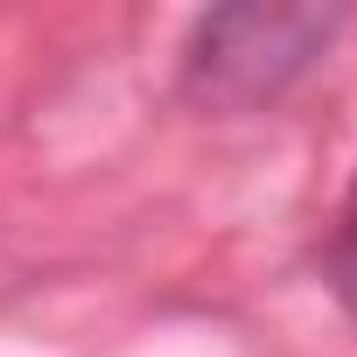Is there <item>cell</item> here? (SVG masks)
<instances>
[{"label": "cell", "instance_id": "6da1fadb", "mask_svg": "<svg viewBox=\"0 0 357 357\" xmlns=\"http://www.w3.org/2000/svg\"><path fill=\"white\" fill-rule=\"evenodd\" d=\"M336 36V15L322 8H225L197 22L183 56V91L218 112L273 105Z\"/></svg>", "mask_w": 357, "mask_h": 357}, {"label": "cell", "instance_id": "7a4b0ae2", "mask_svg": "<svg viewBox=\"0 0 357 357\" xmlns=\"http://www.w3.org/2000/svg\"><path fill=\"white\" fill-rule=\"evenodd\" d=\"M322 266H329V287L343 294V308L357 315V175H350V190H343V204H336V225H329V252H322Z\"/></svg>", "mask_w": 357, "mask_h": 357}]
</instances>
